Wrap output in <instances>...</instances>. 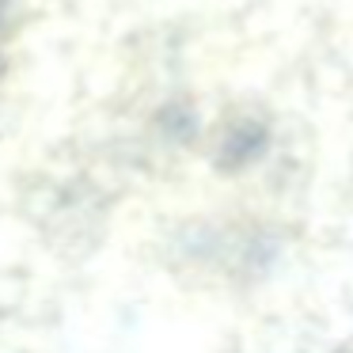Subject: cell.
<instances>
[{"mask_svg": "<svg viewBox=\"0 0 353 353\" xmlns=\"http://www.w3.org/2000/svg\"><path fill=\"white\" fill-rule=\"evenodd\" d=\"M262 148H266V130L243 122V125H236V130L228 133V141H224V160L228 163H247V160H254Z\"/></svg>", "mask_w": 353, "mask_h": 353, "instance_id": "1", "label": "cell"}]
</instances>
